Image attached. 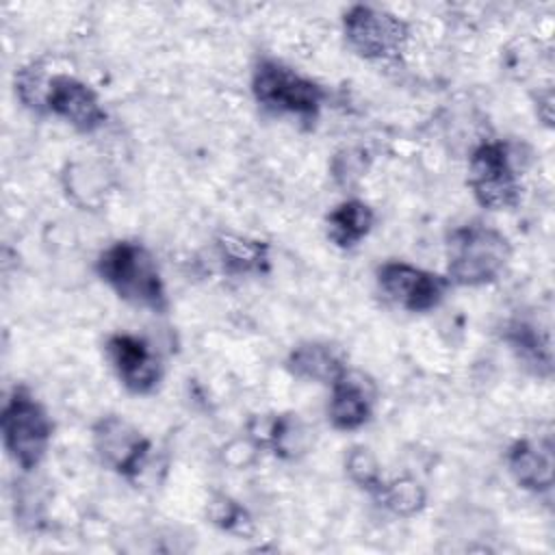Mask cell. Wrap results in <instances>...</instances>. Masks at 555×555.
I'll return each mask as SVG.
<instances>
[{
    "label": "cell",
    "mask_w": 555,
    "mask_h": 555,
    "mask_svg": "<svg viewBox=\"0 0 555 555\" xmlns=\"http://www.w3.org/2000/svg\"><path fill=\"white\" fill-rule=\"evenodd\" d=\"M379 505L397 516H414L425 507V488L412 477L384 481L373 494Z\"/></svg>",
    "instance_id": "cell-18"
},
{
    "label": "cell",
    "mask_w": 555,
    "mask_h": 555,
    "mask_svg": "<svg viewBox=\"0 0 555 555\" xmlns=\"http://www.w3.org/2000/svg\"><path fill=\"white\" fill-rule=\"evenodd\" d=\"M507 470L514 481L529 492H551L553 488V447L551 440H516L507 449Z\"/></svg>",
    "instance_id": "cell-12"
},
{
    "label": "cell",
    "mask_w": 555,
    "mask_h": 555,
    "mask_svg": "<svg viewBox=\"0 0 555 555\" xmlns=\"http://www.w3.org/2000/svg\"><path fill=\"white\" fill-rule=\"evenodd\" d=\"M345 468H347V475L351 477V481L371 494H375L377 488L384 483L379 464L366 447H353L345 460Z\"/></svg>",
    "instance_id": "cell-20"
},
{
    "label": "cell",
    "mask_w": 555,
    "mask_h": 555,
    "mask_svg": "<svg viewBox=\"0 0 555 555\" xmlns=\"http://www.w3.org/2000/svg\"><path fill=\"white\" fill-rule=\"evenodd\" d=\"M249 436L260 447H269L280 457H297L308 449V429L297 414L254 416L249 423Z\"/></svg>",
    "instance_id": "cell-13"
},
{
    "label": "cell",
    "mask_w": 555,
    "mask_h": 555,
    "mask_svg": "<svg viewBox=\"0 0 555 555\" xmlns=\"http://www.w3.org/2000/svg\"><path fill=\"white\" fill-rule=\"evenodd\" d=\"M37 111L67 121L78 132H95L106 121L98 93L69 74L46 76Z\"/></svg>",
    "instance_id": "cell-8"
},
{
    "label": "cell",
    "mask_w": 555,
    "mask_h": 555,
    "mask_svg": "<svg viewBox=\"0 0 555 555\" xmlns=\"http://www.w3.org/2000/svg\"><path fill=\"white\" fill-rule=\"evenodd\" d=\"M343 33L349 48L366 61H399L410 41V28L401 17L371 4L349 7Z\"/></svg>",
    "instance_id": "cell-6"
},
{
    "label": "cell",
    "mask_w": 555,
    "mask_h": 555,
    "mask_svg": "<svg viewBox=\"0 0 555 555\" xmlns=\"http://www.w3.org/2000/svg\"><path fill=\"white\" fill-rule=\"evenodd\" d=\"M286 369L299 379L332 386L347 371V364L340 351L330 343L308 340L291 349Z\"/></svg>",
    "instance_id": "cell-14"
},
{
    "label": "cell",
    "mask_w": 555,
    "mask_h": 555,
    "mask_svg": "<svg viewBox=\"0 0 555 555\" xmlns=\"http://www.w3.org/2000/svg\"><path fill=\"white\" fill-rule=\"evenodd\" d=\"M327 418L334 429L353 431L364 427L375 408V384L360 371H345L332 386Z\"/></svg>",
    "instance_id": "cell-11"
},
{
    "label": "cell",
    "mask_w": 555,
    "mask_h": 555,
    "mask_svg": "<svg viewBox=\"0 0 555 555\" xmlns=\"http://www.w3.org/2000/svg\"><path fill=\"white\" fill-rule=\"evenodd\" d=\"M327 238L343 249L358 245L373 228L375 212L362 199H345L330 210L327 219Z\"/></svg>",
    "instance_id": "cell-17"
},
{
    "label": "cell",
    "mask_w": 555,
    "mask_h": 555,
    "mask_svg": "<svg viewBox=\"0 0 555 555\" xmlns=\"http://www.w3.org/2000/svg\"><path fill=\"white\" fill-rule=\"evenodd\" d=\"M503 340L509 345L522 366L538 377H548L553 371V351L548 334L527 319H512L503 330Z\"/></svg>",
    "instance_id": "cell-15"
},
{
    "label": "cell",
    "mask_w": 555,
    "mask_h": 555,
    "mask_svg": "<svg viewBox=\"0 0 555 555\" xmlns=\"http://www.w3.org/2000/svg\"><path fill=\"white\" fill-rule=\"evenodd\" d=\"M375 278L384 297L408 312L434 310L451 288L447 275L414 267L403 260H388L379 264Z\"/></svg>",
    "instance_id": "cell-7"
},
{
    "label": "cell",
    "mask_w": 555,
    "mask_h": 555,
    "mask_svg": "<svg viewBox=\"0 0 555 555\" xmlns=\"http://www.w3.org/2000/svg\"><path fill=\"white\" fill-rule=\"evenodd\" d=\"M522 145L492 139L479 143L468 158V186L477 204L490 210H507L520 204Z\"/></svg>",
    "instance_id": "cell-3"
},
{
    "label": "cell",
    "mask_w": 555,
    "mask_h": 555,
    "mask_svg": "<svg viewBox=\"0 0 555 555\" xmlns=\"http://www.w3.org/2000/svg\"><path fill=\"white\" fill-rule=\"evenodd\" d=\"M251 93L264 111L293 115L301 121L317 119L327 98V91L319 82L275 59H260L254 65Z\"/></svg>",
    "instance_id": "cell-4"
},
{
    "label": "cell",
    "mask_w": 555,
    "mask_h": 555,
    "mask_svg": "<svg viewBox=\"0 0 555 555\" xmlns=\"http://www.w3.org/2000/svg\"><path fill=\"white\" fill-rule=\"evenodd\" d=\"M98 275L124 301L165 312L169 306L165 282L154 254L139 241H117L108 245L95 260Z\"/></svg>",
    "instance_id": "cell-1"
},
{
    "label": "cell",
    "mask_w": 555,
    "mask_h": 555,
    "mask_svg": "<svg viewBox=\"0 0 555 555\" xmlns=\"http://www.w3.org/2000/svg\"><path fill=\"white\" fill-rule=\"evenodd\" d=\"M215 245H217V256L223 269L232 275L267 273L271 269L269 245L264 241L225 232L217 236Z\"/></svg>",
    "instance_id": "cell-16"
},
{
    "label": "cell",
    "mask_w": 555,
    "mask_h": 555,
    "mask_svg": "<svg viewBox=\"0 0 555 555\" xmlns=\"http://www.w3.org/2000/svg\"><path fill=\"white\" fill-rule=\"evenodd\" d=\"M509 258L507 236L483 223L455 228L447 238V278L451 286L490 284L503 273Z\"/></svg>",
    "instance_id": "cell-2"
},
{
    "label": "cell",
    "mask_w": 555,
    "mask_h": 555,
    "mask_svg": "<svg viewBox=\"0 0 555 555\" xmlns=\"http://www.w3.org/2000/svg\"><path fill=\"white\" fill-rule=\"evenodd\" d=\"M91 442L98 460L128 481L143 470L152 449L150 440L130 421L117 414H106L95 421Z\"/></svg>",
    "instance_id": "cell-9"
},
{
    "label": "cell",
    "mask_w": 555,
    "mask_h": 555,
    "mask_svg": "<svg viewBox=\"0 0 555 555\" xmlns=\"http://www.w3.org/2000/svg\"><path fill=\"white\" fill-rule=\"evenodd\" d=\"M208 520L228 531V533H236V535H251L254 533V522L249 518V514L245 512V507L241 503H236L234 499L230 496H215L210 503H208Z\"/></svg>",
    "instance_id": "cell-19"
},
{
    "label": "cell",
    "mask_w": 555,
    "mask_h": 555,
    "mask_svg": "<svg viewBox=\"0 0 555 555\" xmlns=\"http://www.w3.org/2000/svg\"><path fill=\"white\" fill-rule=\"evenodd\" d=\"M106 358L124 384L134 395H150L163 377V362L158 351L141 336L113 334L104 345Z\"/></svg>",
    "instance_id": "cell-10"
},
{
    "label": "cell",
    "mask_w": 555,
    "mask_h": 555,
    "mask_svg": "<svg viewBox=\"0 0 555 555\" xmlns=\"http://www.w3.org/2000/svg\"><path fill=\"white\" fill-rule=\"evenodd\" d=\"M0 429L11 460L20 468L33 470L46 457L54 427L35 395L26 386H15L2 405Z\"/></svg>",
    "instance_id": "cell-5"
}]
</instances>
